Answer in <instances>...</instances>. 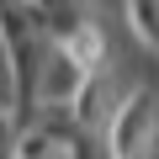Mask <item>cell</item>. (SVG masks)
I'll return each instance as SVG.
<instances>
[{"instance_id":"1","label":"cell","mask_w":159,"mask_h":159,"mask_svg":"<svg viewBox=\"0 0 159 159\" xmlns=\"http://www.w3.org/2000/svg\"><path fill=\"white\" fill-rule=\"evenodd\" d=\"M11 154H16V117L0 111V159H11Z\"/></svg>"}]
</instances>
